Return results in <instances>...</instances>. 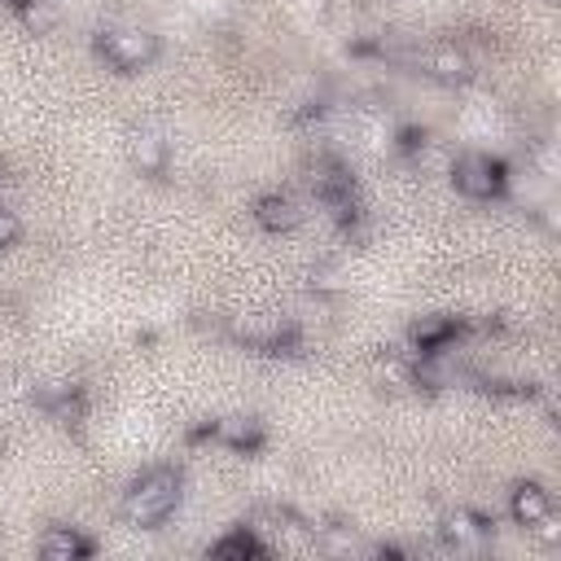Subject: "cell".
Listing matches in <instances>:
<instances>
[{"label":"cell","mask_w":561,"mask_h":561,"mask_svg":"<svg viewBox=\"0 0 561 561\" xmlns=\"http://www.w3.org/2000/svg\"><path fill=\"white\" fill-rule=\"evenodd\" d=\"M451 337H456V320H451V316H421V320L412 324V342H416L425 355H438Z\"/></svg>","instance_id":"cell-10"},{"label":"cell","mask_w":561,"mask_h":561,"mask_svg":"<svg viewBox=\"0 0 561 561\" xmlns=\"http://www.w3.org/2000/svg\"><path fill=\"white\" fill-rule=\"evenodd\" d=\"M210 552H215V557H250V552H259V539H254V535H245V530H237V535L219 539Z\"/></svg>","instance_id":"cell-13"},{"label":"cell","mask_w":561,"mask_h":561,"mask_svg":"<svg viewBox=\"0 0 561 561\" xmlns=\"http://www.w3.org/2000/svg\"><path fill=\"white\" fill-rule=\"evenodd\" d=\"M548 513H552V495H548L539 482H517V486H513V495H508V517H513L522 530H535Z\"/></svg>","instance_id":"cell-5"},{"label":"cell","mask_w":561,"mask_h":561,"mask_svg":"<svg viewBox=\"0 0 561 561\" xmlns=\"http://www.w3.org/2000/svg\"><path fill=\"white\" fill-rule=\"evenodd\" d=\"M92 552V539H83L75 526H48L39 535V557L44 561H79Z\"/></svg>","instance_id":"cell-8"},{"label":"cell","mask_w":561,"mask_h":561,"mask_svg":"<svg viewBox=\"0 0 561 561\" xmlns=\"http://www.w3.org/2000/svg\"><path fill=\"white\" fill-rule=\"evenodd\" d=\"M320 548H324V552H333V557H337V552H364V548H359V539H355V535H342V530H329V535L320 539Z\"/></svg>","instance_id":"cell-14"},{"label":"cell","mask_w":561,"mask_h":561,"mask_svg":"<svg viewBox=\"0 0 561 561\" xmlns=\"http://www.w3.org/2000/svg\"><path fill=\"white\" fill-rule=\"evenodd\" d=\"M447 175H451L456 193H465L469 202H491V197H500V193H504V180H508V175H504V162L491 158V153H460V158H451Z\"/></svg>","instance_id":"cell-2"},{"label":"cell","mask_w":561,"mask_h":561,"mask_svg":"<svg viewBox=\"0 0 561 561\" xmlns=\"http://www.w3.org/2000/svg\"><path fill=\"white\" fill-rule=\"evenodd\" d=\"M215 438H224L228 447H254L259 443V421H250V416H224V421H215Z\"/></svg>","instance_id":"cell-11"},{"label":"cell","mask_w":561,"mask_h":561,"mask_svg":"<svg viewBox=\"0 0 561 561\" xmlns=\"http://www.w3.org/2000/svg\"><path fill=\"white\" fill-rule=\"evenodd\" d=\"M18 18H22L26 31H35V35H48V31L57 26V9H53L48 0H18Z\"/></svg>","instance_id":"cell-12"},{"label":"cell","mask_w":561,"mask_h":561,"mask_svg":"<svg viewBox=\"0 0 561 561\" xmlns=\"http://www.w3.org/2000/svg\"><path fill=\"white\" fill-rule=\"evenodd\" d=\"M18 232H22L18 215H13L9 206H0V250H4V245H13V241H18Z\"/></svg>","instance_id":"cell-15"},{"label":"cell","mask_w":561,"mask_h":561,"mask_svg":"<svg viewBox=\"0 0 561 561\" xmlns=\"http://www.w3.org/2000/svg\"><path fill=\"white\" fill-rule=\"evenodd\" d=\"M425 70L438 83H469L473 79V57L460 44H434L430 57H425Z\"/></svg>","instance_id":"cell-7"},{"label":"cell","mask_w":561,"mask_h":561,"mask_svg":"<svg viewBox=\"0 0 561 561\" xmlns=\"http://www.w3.org/2000/svg\"><path fill=\"white\" fill-rule=\"evenodd\" d=\"M96 48L118 70H145L158 57V35L145 26H110V31H101Z\"/></svg>","instance_id":"cell-3"},{"label":"cell","mask_w":561,"mask_h":561,"mask_svg":"<svg viewBox=\"0 0 561 561\" xmlns=\"http://www.w3.org/2000/svg\"><path fill=\"white\" fill-rule=\"evenodd\" d=\"M443 535H447V543H456V548H478V543L486 539V517H478L473 508H451V513L443 517Z\"/></svg>","instance_id":"cell-9"},{"label":"cell","mask_w":561,"mask_h":561,"mask_svg":"<svg viewBox=\"0 0 561 561\" xmlns=\"http://www.w3.org/2000/svg\"><path fill=\"white\" fill-rule=\"evenodd\" d=\"M127 153H131V167L140 175H158L167 167V158H171V145H167V136L158 127H136L131 140H127Z\"/></svg>","instance_id":"cell-4"},{"label":"cell","mask_w":561,"mask_h":561,"mask_svg":"<svg viewBox=\"0 0 561 561\" xmlns=\"http://www.w3.org/2000/svg\"><path fill=\"white\" fill-rule=\"evenodd\" d=\"M180 491H184V482H180L175 469H149V473H140V478L123 491V504H118V508H123V522L136 526V530L162 526V522L175 513Z\"/></svg>","instance_id":"cell-1"},{"label":"cell","mask_w":561,"mask_h":561,"mask_svg":"<svg viewBox=\"0 0 561 561\" xmlns=\"http://www.w3.org/2000/svg\"><path fill=\"white\" fill-rule=\"evenodd\" d=\"M254 219H259V228H267V232H294V228L302 224V206H298V197H289V193H263V197L254 202Z\"/></svg>","instance_id":"cell-6"}]
</instances>
